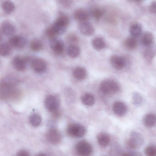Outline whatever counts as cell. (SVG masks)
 Wrapping results in <instances>:
<instances>
[{
	"label": "cell",
	"instance_id": "cell-1",
	"mask_svg": "<svg viewBox=\"0 0 156 156\" xmlns=\"http://www.w3.org/2000/svg\"><path fill=\"white\" fill-rule=\"evenodd\" d=\"M69 23V18L67 16L63 14L60 15L55 23L46 30V34L48 37L51 40L64 34Z\"/></svg>",
	"mask_w": 156,
	"mask_h": 156
},
{
	"label": "cell",
	"instance_id": "cell-2",
	"mask_svg": "<svg viewBox=\"0 0 156 156\" xmlns=\"http://www.w3.org/2000/svg\"><path fill=\"white\" fill-rule=\"evenodd\" d=\"M100 90L103 94L111 95L117 93L120 89L118 83L112 80H106L100 84Z\"/></svg>",
	"mask_w": 156,
	"mask_h": 156
},
{
	"label": "cell",
	"instance_id": "cell-3",
	"mask_svg": "<svg viewBox=\"0 0 156 156\" xmlns=\"http://www.w3.org/2000/svg\"><path fill=\"white\" fill-rule=\"evenodd\" d=\"M144 142L143 136L138 132L131 133L130 139L125 142V147L128 149L133 150L142 146Z\"/></svg>",
	"mask_w": 156,
	"mask_h": 156
},
{
	"label": "cell",
	"instance_id": "cell-4",
	"mask_svg": "<svg viewBox=\"0 0 156 156\" xmlns=\"http://www.w3.org/2000/svg\"><path fill=\"white\" fill-rule=\"evenodd\" d=\"M67 132L71 137L80 138L85 134L86 129L83 126L79 124H71L68 127Z\"/></svg>",
	"mask_w": 156,
	"mask_h": 156
},
{
	"label": "cell",
	"instance_id": "cell-5",
	"mask_svg": "<svg viewBox=\"0 0 156 156\" xmlns=\"http://www.w3.org/2000/svg\"><path fill=\"white\" fill-rule=\"evenodd\" d=\"M76 152L79 156H90L92 153V147L87 141L79 142L76 147Z\"/></svg>",
	"mask_w": 156,
	"mask_h": 156
},
{
	"label": "cell",
	"instance_id": "cell-6",
	"mask_svg": "<svg viewBox=\"0 0 156 156\" xmlns=\"http://www.w3.org/2000/svg\"><path fill=\"white\" fill-rule=\"evenodd\" d=\"M45 106L49 112L55 113L58 110L60 101L58 98L54 95H49L45 100Z\"/></svg>",
	"mask_w": 156,
	"mask_h": 156
},
{
	"label": "cell",
	"instance_id": "cell-7",
	"mask_svg": "<svg viewBox=\"0 0 156 156\" xmlns=\"http://www.w3.org/2000/svg\"><path fill=\"white\" fill-rule=\"evenodd\" d=\"M27 43V40L22 36H14L10 38L9 45L14 48H22L24 47Z\"/></svg>",
	"mask_w": 156,
	"mask_h": 156
},
{
	"label": "cell",
	"instance_id": "cell-8",
	"mask_svg": "<svg viewBox=\"0 0 156 156\" xmlns=\"http://www.w3.org/2000/svg\"><path fill=\"white\" fill-rule=\"evenodd\" d=\"M46 137L48 141L54 145L59 144L61 140V134L57 129L55 128H52L48 132Z\"/></svg>",
	"mask_w": 156,
	"mask_h": 156
},
{
	"label": "cell",
	"instance_id": "cell-9",
	"mask_svg": "<svg viewBox=\"0 0 156 156\" xmlns=\"http://www.w3.org/2000/svg\"><path fill=\"white\" fill-rule=\"evenodd\" d=\"M33 70L37 73H42L46 70L47 66L45 60L40 58H35L31 62Z\"/></svg>",
	"mask_w": 156,
	"mask_h": 156
},
{
	"label": "cell",
	"instance_id": "cell-10",
	"mask_svg": "<svg viewBox=\"0 0 156 156\" xmlns=\"http://www.w3.org/2000/svg\"><path fill=\"white\" fill-rule=\"evenodd\" d=\"M110 62L113 67L117 70H122L126 65L125 59L118 55H113L111 58Z\"/></svg>",
	"mask_w": 156,
	"mask_h": 156
},
{
	"label": "cell",
	"instance_id": "cell-11",
	"mask_svg": "<svg viewBox=\"0 0 156 156\" xmlns=\"http://www.w3.org/2000/svg\"><path fill=\"white\" fill-rule=\"evenodd\" d=\"M79 28L82 34L84 35L91 36L94 33L93 26L88 21L80 22L79 25Z\"/></svg>",
	"mask_w": 156,
	"mask_h": 156
},
{
	"label": "cell",
	"instance_id": "cell-12",
	"mask_svg": "<svg viewBox=\"0 0 156 156\" xmlns=\"http://www.w3.org/2000/svg\"><path fill=\"white\" fill-rule=\"evenodd\" d=\"M27 59L20 56L15 57L13 59V65L17 71H23L25 70L27 65Z\"/></svg>",
	"mask_w": 156,
	"mask_h": 156
},
{
	"label": "cell",
	"instance_id": "cell-13",
	"mask_svg": "<svg viewBox=\"0 0 156 156\" xmlns=\"http://www.w3.org/2000/svg\"><path fill=\"white\" fill-rule=\"evenodd\" d=\"M113 111L118 116H123L127 112V107L125 104L122 102L116 101L113 105Z\"/></svg>",
	"mask_w": 156,
	"mask_h": 156
},
{
	"label": "cell",
	"instance_id": "cell-14",
	"mask_svg": "<svg viewBox=\"0 0 156 156\" xmlns=\"http://www.w3.org/2000/svg\"><path fill=\"white\" fill-rule=\"evenodd\" d=\"M50 45L51 49L55 54L59 55L63 53L64 50V44L61 40L56 38L51 39Z\"/></svg>",
	"mask_w": 156,
	"mask_h": 156
},
{
	"label": "cell",
	"instance_id": "cell-15",
	"mask_svg": "<svg viewBox=\"0 0 156 156\" xmlns=\"http://www.w3.org/2000/svg\"><path fill=\"white\" fill-rule=\"evenodd\" d=\"M1 30L4 34L6 36H12L15 33V26L10 22H4L1 25Z\"/></svg>",
	"mask_w": 156,
	"mask_h": 156
},
{
	"label": "cell",
	"instance_id": "cell-16",
	"mask_svg": "<svg viewBox=\"0 0 156 156\" xmlns=\"http://www.w3.org/2000/svg\"><path fill=\"white\" fill-rule=\"evenodd\" d=\"M89 16V13L84 9H77L74 13V18L80 23L88 21Z\"/></svg>",
	"mask_w": 156,
	"mask_h": 156
},
{
	"label": "cell",
	"instance_id": "cell-17",
	"mask_svg": "<svg viewBox=\"0 0 156 156\" xmlns=\"http://www.w3.org/2000/svg\"><path fill=\"white\" fill-rule=\"evenodd\" d=\"M143 122L147 127H153L156 124V115L153 113L147 114L144 117Z\"/></svg>",
	"mask_w": 156,
	"mask_h": 156
},
{
	"label": "cell",
	"instance_id": "cell-18",
	"mask_svg": "<svg viewBox=\"0 0 156 156\" xmlns=\"http://www.w3.org/2000/svg\"><path fill=\"white\" fill-rule=\"evenodd\" d=\"M73 76L74 77L78 80H82L86 78L87 76V71L83 68H76L73 71Z\"/></svg>",
	"mask_w": 156,
	"mask_h": 156
},
{
	"label": "cell",
	"instance_id": "cell-19",
	"mask_svg": "<svg viewBox=\"0 0 156 156\" xmlns=\"http://www.w3.org/2000/svg\"><path fill=\"white\" fill-rule=\"evenodd\" d=\"M97 140L100 145L103 147L108 146L111 142L110 136L105 133H100L97 136Z\"/></svg>",
	"mask_w": 156,
	"mask_h": 156
},
{
	"label": "cell",
	"instance_id": "cell-20",
	"mask_svg": "<svg viewBox=\"0 0 156 156\" xmlns=\"http://www.w3.org/2000/svg\"><path fill=\"white\" fill-rule=\"evenodd\" d=\"M142 27L141 24L136 23L131 26L130 28V33L131 36L134 38L138 37L142 33Z\"/></svg>",
	"mask_w": 156,
	"mask_h": 156
},
{
	"label": "cell",
	"instance_id": "cell-21",
	"mask_svg": "<svg viewBox=\"0 0 156 156\" xmlns=\"http://www.w3.org/2000/svg\"><path fill=\"white\" fill-rule=\"evenodd\" d=\"M93 48L98 51L102 50L105 48L106 44L103 38L100 37H96L94 38L92 42Z\"/></svg>",
	"mask_w": 156,
	"mask_h": 156
},
{
	"label": "cell",
	"instance_id": "cell-22",
	"mask_svg": "<svg viewBox=\"0 0 156 156\" xmlns=\"http://www.w3.org/2000/svg\"><path fill=\"white\" fill-rule=\"evenodd\" d=\"M142 42L143 44L145 46L152 45L154 42V37L153 34L150 32L145 33L142 37Z\"/></svg>",
	"mask_w": 156,
	"mask_h": 156
},
{
	"label": "cell",
	"instance_id": "cell-23",
	"mask_svg": "<svg viewBox=\"0 0 156 156\" xmlns=\"http://www.w3.org/2000/svg\"><path fill=\"white\" fill-rule=\"evenodd\" d=\"M81 100L82 103L87 106H92L95 103V98L90 93H86L83 94Z\"/></svg>",
	"mask_w": 156,
	"mask_h": 156
},
{
	"label": "cell",
	"instance_id": "cell-24",
	"mask_svg": "<svg viewBox=\"0 0 156 156\" xmlns=\"http://www.w3.org/2000/svg\"><path fill=\"white\" fill-rule=\"evenodd\" d=\"M156 48L154 46L147 47V48L144 52V57L147 60H151L155 56Z\"/></svg>",
	"mask_w": 156,
	"mask_h": 156
},
{
	"label": "cell",
	"instance_id": "cell-25",
	"mask_svg": "<svg viewBox=\"0 0 156 156\" xmlns=\"http://www.w3.org/2000/svg\"><path fill=\"white\" fill-rule=\"evenodd\" d=\"M2 8L4 12L7 14H10L14 11L15 6L13 2L6 1L4 2L2 4Z\"/></svg>",
	"mask_w": 156,
	"mask_h": 156
},
{
	"label": "cell",
	"instance_id": "cell-26",
	"mask_svg": "<svg viewBox=\"0 0 156 156\" xmlns=\"http://www.w3.org/2000/svg\"><path fill=\"white\" fill-rule=\"evenodd\" d=\"M67 54L70 57L75 58L77 57L80 54V49L77 46L71 45L67 48Z\"/></svg>",
	"mask_w": 156,
	"mask_h": 156
},
{
	"label": "cell",
	"instance_id": "cell-27",
	"mask_svg": "<svg viewBox=\"0 0 156 156\" xmlns=\"http://www.w3.org/2000/svg\"><path fill=\"white\" fill-rule=\"evenodd\" d=\"M125 45L126 48L129 49H134L136 48L137 46V42L136 38L131 37L127 38L125 41Z\"/></svg>",
	"mask_w": 156,
	"mask_h": 156
},
{
	"label": "cell",
	"instance_id": "cell-28",
	"mask_svg": "<svg viewBox=\"0 0 156 156\" xmlns=\"http://www.w3.org/2000/svg\"><path fill=\"white\" fill-rule=\"evenodd\" d=\"M29 122L31 125L34 127H37L41 124L42 119L39 115L34 114L30 116Z\"/></svg>",
	"mask_w": 156,
	"mask_h": 156
},
{
	"label": "cell",
	"instance_id": "cell-29",
	"mask_svg": "<svg viewBox=\"0 0 156 156\" xmlns=\"http://www.w3.org/2000/svg\"><path fill=\"white\" fill-rule=\"evenodd\" d=\"M104 13V10L100 7H95L91 11L93 17L96 20H99Z\"/></svg>",
	"mask_w": 156,
	"mask_h": 156
},
{
	"label": "cell",
	"instance_id": "cell-30",
	"mask_svg": "<svg viewBox=\"0 0 156 156\" xmlns=\"http://www.w3.org/2000/svg\"><path fill=\"white\" fill-rule=\"evenodd\" d=\"M43 44L41 41L38 39H34L30 43V48L33 51L35 52L41 50L43 48Z\"/></svg>",
	"mask_w": 156,
	"mask_h": 156
},
{
	"label": "cell",
	"instance_id": "cell-31",
	"mask_svg": "<svg viewBox=\"0 0 156 156\" xmlns=\"http://www.w3.org/2000/svg\"><path fill=\"white\" fill-rule=\"evenodd\" d=\"M11 53V46L7 44L3 43L0 47V54L2 56H7Z\"/></svg>",
	"mask_w": 156,
	"mask_h": 156
},
{
	"label": "cell",
	"instance_id": "cell-32",
	"mask_svg": "<svg viewBox=\"0 0 156 156\" xmlns=\"http://www.w3.org/2000/svg\"><path fill=\"white\" fill-rule=\"evenodd\" d=\"M113 146L111 149L112 154L114 156H122L124 154L120 146L117 144H114Z\"/></svg>",
	"mask_w": 156,
	"mask_h": 156
},
{
	"label": "cell",
	"instance_id": "cell-33",
	"mask_svg": "<svg viewBox=\"0 0 156 156\" xmlns=\"http://www.w3.org/2000/svg\"><path fill=\"white\" fill-rule=\"evenodd\" d=\"M58 2L65 8H71L73 5V0H57Z\"/></svg>",
	"mask_w": 156,
	"mask_h": 156
},
{
	"label": "cell",
	"instance_id": "cell-34",
	"mask_svg": "<svg viewBox=\"0 0 156 156\" xmlns=\"http://www.w3.org/2000/svg\"><path fill=\"white\" fill-rule=\"evenodd\" d=\"M133 99L134 103L136 106H139L143 103V98L138 93H135L134 94Z\"/></svg>",
	"mask_w": 156,
	"mask_h": 156
},
{
	"label": "cell",
	"instance_id": "cell-35",
	"mask_svg": "<svg viewBox=\"0 0 156 156\" xmlns=\"http://www.w3.org/2000/svg\"><path fill=\"white\" fill-rule=\"evenodd\" d=\"M145 152L147 156H156V147L154 146L147 147Z\"/></svg>",
	"mask_w": 156,
	"mask_h": 156
},
{
	"label": "cell",
	"instance_id": "cell-36",
	"mask_svg": "<svg viewBox=\"0 0 156 156\" xmlns=\"http://www.w3.org/2000/svg\"><path fill=\"white\" fill-rule=\"evenodd\" d=\"M149 10L152 13L156 14V2L151 3L149 6Z\"/></svg>",
	"mask_w": 156,
	"mask_h": 156
},
{
	"label": "cell",
	"instance_id": "cell-37",
	"mask_svg": "<svg viewBox=\"0 0 156 156\" xmlns=\"http://www.w3.org/2000/svg\"><path fill=\"white\" fill-rule=\"evenodd\" d=\"M16 156H29V153L26 150H23L19 151Z\"/></svg>",
	"mask_w": 156,
	"mask_h": 156
},
{
	"label": "cell",
	"instance_id": "cell-38",
	"mask_svg": "<svg viewBox=\"0 0 156 156\" xmlns=\"http://www.w3.org/2000/svg\"><path fill=\"white\" fill-rule=\"evenodd\" d=\"M130 153V156H142V154L139 152L131 151Z\"/></svg>",
	"mask_w": 156,
	"mask_h": 156
},
{
	"label": "cell",
	"instance_id": "cell-39",
	"mask_svg": "<svg viewBox=\"0 0 156 156\" xmlns=\"http://www.w3.org/2000/svg\"><path fill=\"white\" fill-rule=\"evenodd\" d=\"M36 156H46V155L44 154H38Z\"/></svg>",
	"mask_w": 156,
	"mask_h": 156
},
{
	"label": "cell",
	"instance_id": "cell-40",
	"mask_svg": "<svg viewBox=\"0 0 156 156\" xmlns=\"http://www.w3.org/2000/svg\"><path fill=\"white\" fill-rule=\"evenodd\" d=\"M133 1L136 2H140L142 1V0H133Z\"/></svg>",
	"mask_w": 156,
	"mask_h": 156
}]
</instances>
